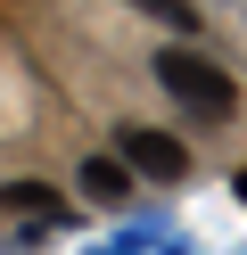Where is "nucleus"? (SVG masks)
Masks as SVG:
<instances>
[{
	"mask_svg": "<svg viewBox=\"0 0 247 255\" xmlns=\"http://www.w3.org/2000/svg\"><path fill=\"white\" fill-rule=\"evenodd\" d=\"M132 8H148V17H165L173 33H198V8H190V0H132Z\"/></svg>",
	"mask_w": 247,
	"mask_h": 255,
	"instance_id": "20e7f679",
	"label": "nucleus"
},
{
	"mask_svg": "<svg viewBox=\"0 0 247 255\" xmlns=\"http://www.w3.org/2000/svg\"><path fill=\"white\" fill-rule=\"evenodd\" d=\"M239 198H247V173H239Z\"/></svg>",
	"mask_w": 247,
	"mask_h": 255,
	"instance_id": "423d86ee",
	"label": "nucleus"
},
{
	"mask_svg": "<svg viewBox=\"0 0 247 255\" xmlns=\"http://www.w3.org/2000/svg\"><path fill=\"white\" fill-rule=\"evenodd\" d=\"M82 198L124 206V198H132V165H124V156H91V165H82Z\"/></svg>",
	"mask_w": 247,
	"mask_h": 255,
	"instance_id": "7ed1b4c3",
	"label": "nucleus"
},
{
	"mask_svg": "<svg viewBox=\"0 0 247 255\" xmlns=\"http://www.w3.org/2000/svg\"><path fill=\"white\" fill-rule=\"evenodd\" d=\"M157 83L173 91L190 116H206V124H223L231 107H239V83H231L223 66H206L198 50H165V58H157Z\"/></svg>",
	"mask_w": 247,
	"mask_h": 255,
	"instance_id": "f257e3e1",
	"label": "nucleus"
},
{
	"mask_svg": "<svg viewBox=\"0 0 247 255\" xmlns=\"http://www.w3.org/2000/svg\"><path fill=\"white\" fill-rule=\"evenodd\" d=\"M124 165H132V173H148V181H181V173H190V148H181L173 132L124 124Z\"/></svg>",
	"mask_w": 247,
	"mask_h": 255,
	"instance_id": "f03ea898",
	"label": "nucleus"
},
{
	"mask_svg": "<svg viewBox=\"0 0 247 255\" xmlns=\"http://www.w3.org/2000/svg\"><path fill=\"white\" fill-rule=\"evenodd\" d=\"M8 206H25V214H49V206H58V198H49L41 181H16V189H8Z\"/></svg>",
	"mask_w": 247,
	"mask_h": 255,
	"instance_id": "39448f33",
	"label": "nucleus"
}]
</instances>
